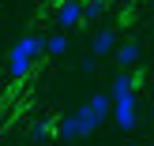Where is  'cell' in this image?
<instances>
[{
  "instance_id": "cell-1",
  "label": "cell",
  "mask_w": 154,
  "mask_h": 146,
  "mask_svg": "<svg viewBox=\"0 0 154 146\" xmlns=\"http://www.w3.org/2000/svg\"><path fill=\"white\" fill-rule=\"evenodd\" d=\"M98 124H102V120L94 116V109L83 105V109H75L72 116H64L57 124V135H60V139H87V135L98 131Z\"/></svg>"
},
{
  "instance_id": "cell-2",
  "label": "cell",
  "mask_w": 154,
  "mask_h": 146,
  "mask_svg": "<svg viewBox=\"0 0 154 146\" xmlns=\"http://www.w3.org/2000/svg\"><path fill=\"white\" fill-rule=\"evenodd\" d=\"M113 120H117L120 131H132L135 124H139V101H135V94H124V97H113Z\"/></svg>"
},
{
  "instance_id": "cell-3",
  "label": "cell",
  "mask_w": 154,
  "mask_h": 146,
  "mask_svg": "<svg viewBox=\"0 0 154 146\" xmlns=\"http://www.w3.org/2000/svg\"><path fill=\"white\" fill-rule=\"evenodd\" d=\"M11 52H15V56H30V60H38V56L45 52V37H42V34H23L19 41L11 45Z\"/></svg>"
},
{
  "instance_id": "cell-4",
  "label": "cell",
  "mask_w": 154,
  "mask_h": 146,
  "mask_svg": "<svg viewBox=\"0 0 154 146\" xmlns=\"http://www.w3.org/2000/svg\"><path fill=\"white\" fill-rule=\"evenodd\" d=\"M83 22V0H64V4H57V26H79Z\"/></svg>"
},
{
  "instance_id": "cell-5",
  "label": "cell",
  "mask_w": 154,
  "mask_h": 146,
  "mask_svg": "<svg viewBox=\"0 0 154 146\" xmlns=\"http://www.w3.org/2000/svg\"><path fill=\"white\" fill-rule=\"evenodd\" d=\"M117 49V30L113 26H102L94 37H90V56H109Z\"/></svg>"
},
{
  "instance_id": "cell-6",
  "label": "cell",
  "mask_w": 154,
  "mask_h": 146,
  "mask_svg": "<svg viewBox=\"0 0 154 146\" xmlns=\"http://www.w3.org/2000/svg\"><path fill=\"white\" fill-rule=\"evenodd\" d=\"M30 71H34V60H30V56H15V52H8V75H11L15 82H23Z\"/></svg>"
},
{
  "instance_id": "cell-7",
  "label": "cell",
  "mask_w": 154,
  "mask_h": 146,
  "mask_svg": "<svg viewBox=\"0 0 154 146\" xmlns=\"http://www.w3.org/2000/svg\"><path fill=\"white\" fill-rule=\"evenodd\" d=\"M139 52H143V45H139V41L132 37V41L117 45V49H113V56H117V64H120V67H132L135 60H139Z\"/></svg>"
},
{
  "instance_id": "cell-8",
  "label": "cell",
  "mask_w": 154,
  "mask_h": 146,
  "mask_svg": "<svg viewBox=\"0 0 154 146\" xmlns=\"http://www.w3.org/2000/svg\"><path fill=\"white\" fill-rule=\"evenodd\" d=\"M135 86H139V75H128V71H120L117 79H113V86H109V97H124V94H135Z\"/></svg>"
},
{
  "instance_id": "cell-9",
  "label": "cell",
  "mask_w": 154,
  "mask_h": 146,
  "mask_svg": "<svg viewBox=\"0 0 154 146\" xmlns=\"http://www.w3.org/2000/svg\"><path fill=\"white\" fill-rule=\"evenodd\" d=\"M87 105L94 109V116H98V120H109V112H113V97H109V94H94Z\"/></svg>"
},
{
  "instance_id": "cell-10",
  "label": "cell",
  "mask_w": 154,
  "mask_h": 146,
  "mask_svg": "<svg viewBox=\"0 0 154 146\" xmlns=\"http://www.w3.org/2000/svg\"><path fill=\"white\" fill-rule=\"evenodd\" d=\"M105 4L109 0H83V22H98L105 15Z\"/></svg>"
},
{
  "instance_id": "cell-11",
  "label": "cell",
  "mask_w": 154,
  "mask_h": 146,
  "mask_svg": "<svg viewBox=\"0 0 154 146\" xmlns=\"http://www.w3.org/2000/svg\"><path fill=\"white\" fill-rule=\"evenodd\" d=\"M45 52L49 56H64L68 52V34H49L45 37Z\"/></svg>"
},
{
  "instance_id": "cell-12",
  "label": "cell",
  "mask_w": 154,
  "mask_h": 146,
  "mask_svg": "<svg viewBox=\"0 0 154 146\" xmlns=\"http://www.w3.org/2000/svg\"><path fill=\"white\" fill-rule=\"evenodd\" d=\"M53 131H57V127H53L49 120H38V124H30V139H34V142H45Z\"/></svg>"
},
{
  "instance_id": "cell-13",
  "label": "cell",
  "mask_w": 154,
  "mask_h": 146,
  "mask_svg": "<svg viewBox=\"0 0 154 146\" xmlns=\"http://www.w3.org/2000/svg\"><path fill=\"white\" fill-rule=\"evenodd\" d=\"M79 71H83V75H94V71H98V56H87V60L79 64Z\"/></svg>"
},
{
  "instance_id": "cell-14",
  "label": "cell",
  "mask_w": 154,
  "mask_h": 146,
  "mask_svg": "<svg viewBox=\"0 0 154 146\" xmlns=\"http://www.w3.org/2000/svg\"><path fill=\"white\" fill-rule=\"evenodd\" d=\"M45 4H49V7H57V4H64V0H45Z\"/></svg>"
},
{
  "instance_id": "cell-15",
  "label": "cell",
  "mask_w": 154,
  "mask_h": 146,
  "mask_svg": "<svg viewBox=\"0 0 154 146\" xmlns=\"http://www.w3.org/2000/svg\"><path fill=\"white\" fill-rule=\"evenodd\" d=\"M0 127H4V116H0Z\"/></svg>"
},
{
  "instance_id": "cell-16",
  "label": "cell",
  "mask_w": 154,
  "mask_h": 146,
  "mask_svg": "<svg viewBox=\"0 0 154 146\" xmlns=\"http://www.w3.org/2000/svg\"><path fill=\"white\" fill-rule=\"evenodd\" d=\"M109 4H117V0H109Z\"/></svg>"
}]
</instances>
